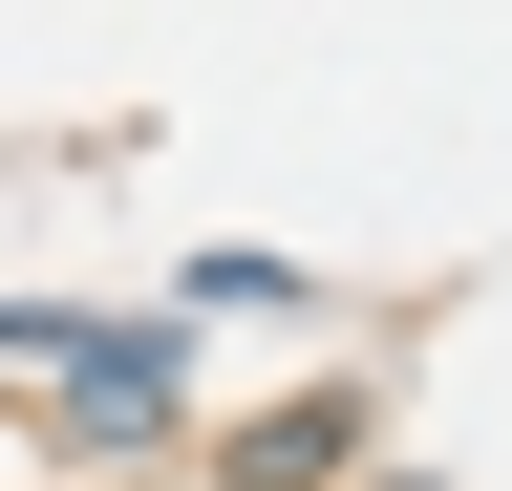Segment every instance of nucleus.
Instances as JSON below:
<instances>
[{"instance_id":"1","label":"nucleus","mask_w":512,"mask_h":491,"mask_svg":"<svg viewBox=\"0 0 512 491\" xmlns=\"http://www.w3.org/2000/svg\"><path fill=\"white\" fill-rule=\"evenodd\" d=\"M22 406H43V449H64V470H150L171 427H192V342H171V321H107V299H86V342H64Z\"/></svg>"},{"instance_id":"3","label":"nucleus","mask_w":512,"mask_h":491,"mask_svg":"<svg viewBox=\"0 0 512 491\" xmlns=\"http://www.w3.org/2000/svg\"><path fill=\"white\" fill-rule=\"evenodd\" d=\"M64 342H86V299H0V385H43Z\"/></svg>"},{"instance_id":"2","label":"nucleus","mask_w":512,"mask_h":491,"mask_svg":"<svg viewBox=\"0 0 512 491\" xmlns=\"http://www.w3.org/2000/svg\"><path fill=\"white\" fill-rule=\"evenodd\" d=\"M363 449H384V385H363V363H320V385H278V406L214 427V491H342Z\"/></svg>"}]
</instances>
